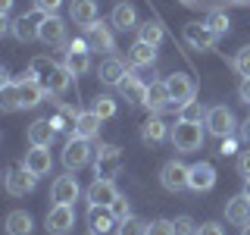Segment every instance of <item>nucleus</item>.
<instances>
[{
  "label": "nucleus",
  "instance_id": "obj_19",
  "mask_svg": "<svg viewBox=\"0 0 250 235\" xmlns=\"http://www.w3.org/2000/svg\"><path fill=\"white\" fill-rule=\"evenodd\" d=\"M166 88H169V97L175 100L178 107L188 104V100H194V94H197V88H194V82L188 78L185 72H175V75H169L166 78Z\"/></svg>",
  "mask_w": 250,
  "mask_h": 235
},
{
  "label": "nucleus",
  "instance_id": "obj_21",
  "mask_svg": "<svg viewBox=\"0 0 250 235\" xmlns=\"http://www.w3.org/2000/svg\"><path fill=\"white\" fill-rule=\"evenodd\" d=\"M25 138H28V144H31V147H50V144H53V138H57V129H53V122H50V119H35V122L28 125Z\"/></svg>",
  "mask_w": 250,
  "mask_h": 235
},
{
  "label": "nucleus",
  "instance_id": "obj_32",
  "mask_svg": "<svg viewBox=\"0 0 250 235\" xmlns=\"http://www.w3.org/2000/svg\"><path fill=\"white\" fill-rule=\"evenodd\" d=\"M128 60H131V66H153L156 63V47L144 44V41H135L131 50H128Z\"/></svg>",
  "mask_w": 250,
  "mask_h": 235
},
{
  "label": "nucleus",
  "instance_id": "obj_50",
  "mask_svg": "<svg viewBox=\"0 0 250 235\" xmlns=\"http://www.w3.org/2000/svg\"><path fill=\"white\" fill-rule=\"evenodd\" d=\"M244 194L250 198V179H244Z\"/></svg>",
  "mask_w": 250,
  "mask_h": 235
},
{
  "label": "nucleus",
  "instance_id": "obj_9",
  "mask_svg": "<svg viewBox=\"0 0 250 235\" xmlns=\"http://www.w3.org/2000/svg\"><path fill=\"white\" fill-rule=\"evenodd\" d=\"M84 223H88L91 235H109V232L116 229V223H119V219L113 216V210H109V207H100V204H88Z\"/></svg>",
  "mask_w": 250,
  "mask_h": 235
},
{
  "label": "nucleus",
  "instance_id": "obj_20",
  "mask_svg": "<svg viewBox=\"0 0 250 235\" xmlns=\"http://www.w3.org/2000/svg\"><path fill=\"white\" fill-rule=\"evenodd\" d=\"M84 194H88V204H100V207H109V204L119 198V191H116L113 179H94Z\"/></svg>",
  "mask_w": 250,
  "mask_h": 235
},
{
  "label": "nucleus",
  "instance_id": "obj_24",
  "mask_svg": "<svg viewBox=\"0 0 250 235\" xmlns=\"http://www.w3.org/2000/svg\"><path fill=\"white\" fill-rule=\"evenodd\" d=\"M169 104H172V97H169L166 82H150V85H147V97H144V107H147V110H153V113H163Z\"/></svg>",
  "mask_w": 250,
  "mask_h": 235
},
{
  "label": "nucleus",
  "instance_id": "obj_39",
  "mask_svg": "<svg viewBox=\"0 0 250 235\" xmlns=\"http://www.w3.org/2000/svg\"><path fill=\"white\" fill-rule=\"evenodd\" d=\"M231 66H234V72H238V75H244V78H250V47H241V50L234 53Z\"/></svg>",
  "mask_w": 250,
  "mask_h": 235
},
{
  "label": "nucleus",
  "instance_id": "obj_40",
  "mask_svg": "<svg viewBox=\"0 0 250 235\" xmlns=\"http://www.w3.org/2000/svg\"><path fill=\"white\" fill-rule=\"evenodd\" d=\"M172 226H175V235H197V229H200L191 216H175V219H172Z\"/></svg>",
  "mask_w": 250,
  "mask_h": 235
},
{
  "label": "nucleus",
  "instance_id": "obj_36",
  "mask_svg": "<svg viewBox=\"0 0 250 235\" xmlns=\"http://www.w3.org/2000/svg\"><path fill=\"white\" fill-rule=\"evenodd\" d=\"M116 235H147V223L138 219V216H128L116 226Z\"/></svg>",
  "mask_w": 250,
  "mask_h": 235
},
{
  "label": "nucleus",
  "instance_id": "obj_1",
  "mask_svg": "<svg viewBox=\"0 0 250 235\" xmlns=\"http://www.w3.org/2000/svg\"><path fill=\"white\" fill-rule=\"evenodd\" d=\"M28 72L38 78V82L47 88V94H66L69 85H72V72L60 63H53L50 57H35L28 66Z\"/></svg>",
  "mask_w": 250,
  "mask_h": 235
},
{
  "label": "nucleus",
  "instance_id": "obj_42",
  "mask_svg": "<svg viewBox=\"0 0 250 235\" xmlns=\"http://www.w3.org/2000/svg\"><path fill=\"white\" fill-rule=\"evenodd\" d=\"M109 210H113V216L119 219V223L131 216V207H128V198H125V194H119V198H116L113 204H109Z\"/></svg>",
  "mask_w": 250,
  "mask_h": 235
},
{
  "label": "nucleus",
  "instance_id": "obj_52",
  "mask_svg": "<svg viewBox=\"0 0 250 235\" xmlns=\"http://www.w3.org/2000/svg\"><path fill=\"white\" fill-rule=\"evenodd\" d=\"M182 3H185V6H194V3H197V0H182Z\"/></svg>",
  "mask_w": 250,
  "mask_h": 235
},
{
  "label": "nucleus",
  "instance_id": "obj_2",
  "mask_svg": "<svg viewBox=\"0 0 250 235\" xmlns=\"http://www.w3.org/2000/svg\"><path fill=\"white\" fill-rule=\"evenodd\" d=\"M172 144H175V151L182 154H194L203 147V125L200 122H188V119H178L175 129L169 132Z\"/></svg>",
  "mask_w": 250,
  "mask_h": 235
},
{
  "label": "nucleus",
  "instance_id": "obj_31",
  "mask_svg": "<svg viewBox=\"0 0 250 235\" xmlns=\"http://www.w3.org/2000/svg\"><path fill=\"white\" fill-rule=\"evenodd\" d=\"M166 135H169V125L163 119H156V116L141 125V138H144V144H160V141H166Z\"/></svg>",
  "mask_w": 250,
  "mask_h": 235
},
{
  "label": "nucleus",
  "instance_id": "obj_4",
  "mask_svg": "<svg viewBox=\"0 0 250 235\" xmlns=\"http://www.w3.org/2000/svg\"><path fill=\"white\" fill-rule=\"evenodd\" d=\"M62 66H66L75 78L91 69V47H88L84 38H75V41L66 44V60H62Z\"/></svg>",
  "mask_w": 250,
  "mask_h": 235
},
{
  "label": "nucleus",
  "instance_id": "obj_38",
  "mask_svg": "<svg viewBox=\"0 0 250 235\" xmlns=\"http://www.w3.org/2000/svg\"><path fill=\"white\" fill-rule=\"evenodd\" d=\"M207 25H209V28H213V31H216V35H219V38H222V35H225V31H229V25H231V22H229V16H225L222 10H213V13H209V16H207Z\"/></svg>",
  "mask_w": 250,
  "mask_h": 235
},
{
  "label": "nucleus",
  "instance_id": "obj_3",
  "mask_svg": "<svg viewBox=\"0 0 250 235\" xmlns=\"http://www.w3.org/2000/svg\"><path fill=\"white\" fill-rule=\"evenodd\" d=\"M203 125H207V132L216 135V138H231L234 129H238V119H234V113L229 107H209Z\"/></svg>",
  "mask_w": 250,
  "mask_h": 235
},
{
  "label": "nucleus",
  "instance_id": "obj_6",
  "mask_svg": "<svg viewBox=\"0 0 250 235\" xmlns=\"http://www.w3.org/2000/svg\"><path fill=\"white\" fill-rule=\"evenodd\" d=\"M188 176H191V166H185L182 160H169V163H163V169H160V185L166 188V191H185L188 188Z\"/></svg>",
  "mask_w": 250,
  "mask_h": 235
},
{
  "label": "nucleus",
  "instance_id": "obj_45",
  "mask_svg": "<svg viewBox=\"0 0 250 235\" xmlns=\"http://www.w3.org/2000/svg\"><path fill=\"white\" fill-rule=\"evenodd\" d=\"M197 235H225V229L219 223H203L200 229H197Z\"/></svg>",
  "mask_w": 250,
  "mask_h": 235
},
{
  "label": "nucleus",
  "instance_id": "obj_17",
  "mask_svg": "<svg viewBox=\"0 0 250 235\" xmlns=\"http://www.w3.org/2000/svg\"><path fill=\"white\" fill-rule=\"evenodd\" d=\"M50 194L57 204H75L78 194H82V185H78L75 176H57L50 185Z\"/></svg>",
  "mask_w": 250,
  "mask_h": 235
},
{
  "label": "nucleus",
  "instance_id": "obj_41",
  "mask_svg": "<svg viewBox=\"0 0 250 235\" xmlns=\"http://www.w3.org/2000/svg\"><path fill=\"white\" fill-rule=\"evenodd\" d=\"M147 235H175V226H172V219H153V223H147Z\"/></svg>",
  "mask_w": 250,
  "mask_h": 235
},
{
  "label": "nucleus",
  "instance_id": "obj_28",
  "mask_svg": "<svg viewBox=\"0 0 250 235\" xmlns=\"http://www.w3.org/2000/svg\"><path fill=\"white\" fill-rule=\"evenodd\" d=\"M100 122H104V119H100L94 110H88V113H78V122H75V132H72V135H82V138L91 141V138L100 135Z\"/></svg>",
  "mask_w": 250,
  "mask_h": 235
},
{
  "label": "nucleus",
  "instance_id": "obj_22",
  "mask_svg": "<svg viewBox=\"0 0 250 235\" xmlns=\"http://www.w3.org/2000/svg\"><path fill=\"white\" fill-rule=\"evenodd\" d=\"M225 219L231 226H247L250 223V198L247 194H234L231 201H225Z\"/></svg>",
  "mask_w": 250,
  "mask_h": 235
},
{
  "label": "nucleus",
  "instance_id": "obj_13",
  "mask_svg": "<svg viewBox=\"0 0 250 235\" xmlns=\"http://www.w3.org/2000/svg\"><path fill=\"white\" fill-rule=\"evenodd\" d=\"M44 97H47V88L31 72H25V78H19V104H22V110L38 107Z\"/></svg>",
  "mask_w": 250,
  "mask_h": 235
},
{
  "label": "nucleus",
  "instance_id": "obj_27",
  "mask_svg": "<svg viewBox=\"0 0 250 235\" xmlns=\"http://www.w3.org/2000/svg\"><path fill=\"white\" fill-rule=\"evenodd\" d=\"M125 75H128V69H125V63L119 57H106L100 63V82L104 85H119Z\"/></svg>",
  "mask_w": 250,
  "mask_h": 235
},
{
  "label": "nucleus",
  "instance_id": "obj_8",
  "mask_svg": "<svg viewBox=\"0 0 250 235\" xmlns=\"http://www.w3.org/2000/svg\"><path fill=\"white\" fill-rule=\"evenodd\" d=\"M94 169H97V179H116L122 169V154L116 144H100L97 147V163H94Z\"/></svg>",
  "mask_w": 250,
  "mask_h": 235
},
{
  "label": "nucleus",
  "instance_id": "obj_47",
  "mask_svg": "<svg viewBox=\"0 0 250 235\" xmlns=\"http://www.w3.org/2000/svg\"><path fill=\"white\" fill-rule=\"evenodd\" d=\"M219 154H234V138H222V147H219Z\"/></svg>",
  "mask_w": 250,
  "mask_h": 235
},
{
  "label": "nucleus",
  "instance_id": "obj_25",
  "mask_svg": "<svg viewBox=\"0 0 250 235\" xmlns=\"http://www.w3.org/2000/svg\"><path fill=\"white\" fill-rule=\"evenodd\" d=\"M116 88H119V94H122L125 100H128V104H144V97H147V85L141 82L138 75H131V72L125 75L122 82L116 85Z\"/></svg>",
  "mask_w": 250,
  "mask_h": 235
},
{
  "label": "nucleus",
  "instance_id": "obj_7",
  "mask_svg": "<svg viewBox=\"0 0 250 235\" xmlns=\"http://www.w3.org/2000/svg\"><path fill=\"white\" fill-rule=\"evenodd\" d=\"M88 160H91V141L82 138V135H69L66 147H62V163H66V169H82Z\"/></svg>",
  "mask_w": 250,
  "mask_h": 235
},
{
  "label": "nucleus",
  "instance_id": "obj_10",
  "mask_svg": "<svg viewBox=\"0 0 250 235\" xmlns=\"http://www.w3.org/2000/svg\"><path fill=\"white\" fill-rule=\"evenodd\" d=\"M84 41H88L91 50H104V53H113L116 50V38L113 31H109V25H104V22H91V25H84Z\"/></svg>",
  "mask_w": 250,
  "mask_h": 235
},
{
  "label": "nucleus",
  "instance_id": "obj_48",
  "mask_svg": "<svg viewBox=\"0 0 250 235\" xmlns=\"http://www.w3.org/2000/svg\"><path fill=\"white\" fill-rule=\"evenodd\" d=\"M241 138H244V144H250V116L241 122Z\"/></svg>",
  "mask_w": 250,
  "mask_h": 235
},
{
  "label": "nucleus",
  "instance_id": "obj_46",
  "mask_svg": "<svg viewBox=\"0 0 250 235\" xmlns=\"http://www.w3.org/2000/svg\"><path fill=\"white\" fill-rule=\"evenodd\" d=\"M238 97H241V100H244V104L250 107V78H244V82L238 85Z\"/></svg>",
  "mask_w": 250,
  "mask_h": 235
},
{
  "label": "nucleus",
  "instance_id": "obj_11",
  "mask_svg": "<svg viewBox=\"0 0 250 235\" xmlns=\"http://www.w3.org/2000/svg\"><path fill=\"white\" fill-rule=\"evenodd\" d=\"M35 182H38V176H35V172H28L25 166H13L10 172H6V191H10L13 198L31 194V191H35Z\"/></svg>",
  "mask_w": 250,
  "mask_h": 235
},
{
  "label": "nucleus",
  "instance_id": "obj_29",
  "mask_svg": "<svg viewBox=\"0 0 250 235\" xmlns=\"http://www.w3.org/2000/svg\"><path fill=\"white\" fill-rule=\"evenodd\" d=\"M31 229H35V219L25 210H13L6 216V235H31Z\"/></svg>",
  "mask_w": 250,
  "mask_h": 235
},
{
  "label": "nucleus",
  "instance_id": "obj_26",
  "mask_svg": "<svg viewBox=\"0 0 250 235\" xmlns=\"http://www.w3.org/2000/svg\"><path fill=\"white\" fill-rule=\"evenodd\" d=\"M109 22H113V28H119V31H131V28H138V10L131 3H116Z\"/></svg>",
  "mask_w": 250,
  "mask_h": 235
},
{
  "label": "nucleus",
  "instance_id": "obj_49",
  "mask_svg": "<svg viewBox=\"0 0 250 235\" xmlns=\"http://www.w3.org/2000/svg\"><path fill=\"white\" fill-rule=\"evenodd\" d=\"M10 10H13V0H0V13L10 16Z\"/></svg>",
  "mask_w": 250,
  "mask_h": 235
},
{
  "label": "nucleus",
  "instance_id": "obj_34",
  "mask_svg": "<svg viewBox=\"0 0 250 235\" xmlns=\"http://www.w3.org/2000/svg\"><path fill=\"white\" fill-rule=\"evenodd\" d=\"M163 38H166V31H163L160 22H141V25H138V41L160 47V44H163Z\"/></svg>",
  "mask_w": 250,
  "mask_h": 235
},
{
  "label": "nucleus",
  "instance_id": "obj_14",
  "mask_svg": "<svg viewBox=\"0 0 250 235\" xmlns=\"http://www.w3.org/2000/svg\"><path fill=\"white\" fill-rule=\"evenodd\" d=\"M47 19V13H41V10H31L28 16H19V19L13 22V35L19 38V41H35L38 38V31H41V22Z\"/></svg>",
  "mask_w": 250,
  "mask_h": 235
},
{
  "label": "nucleus",
  "instance_id": "obj_15",
  "mask_svg": "<svg viewBox=\"0 0 250 235\" xmlns=\"http://www.w3.org/2000/svg\"><path fill=\"white\" fill-rule=\"evenodd\" d=\"M38 38L47 44V47H66V22L60 19V16H47L41 22V31H38Z\"/></svg>",
  "mask_w": 250,
  "mask_h": 235
},
{
  "label": "nucleus",
  "instance_id": "obj_33",
  "mask_svg": "<svg viewBox=\"0 0 250 235\" xmlns=\"http://www.w3.org/2000/svg\"><path fill=\"white\" fill-rule=\"evenodd\" d=\"M0 104H3L6 113H13V110H22V104H19V82H13V78H3V85H0Z\"/></svg>",
  "mask_w": 250,
  "mask_h": 235
},
{
  "label": "nucleus",
  "instance_id": "obj_53",
  "mask_svg": "<svg viewBox=\"0 0 250 235\" xmlns=\"http://www.w3.org/2000/svg\"><path fill=\"white\" fill-rule=\"evenodd\" d=\"M229 3H250V0H229Z\"/></svg>",
  "mask_w": 250,
  "mask_h": 235
},
{
  "label": "nucleus",
  "instance_id": "obj_44",
  "mask_svg": "<svg viewBox=\"0 0 250 235\" xmlns=\"http://www.w3.org/2000/svg\"><path fill=\"white\" fill-rule=\"evenodd\" d=\"M238 172L244 179H250V151H241V157H238Z\"/></svg>",
  "mask_w": 250,
  "mask_h": 235
},
{
  "label": "nucleus",
  "instance_id": "obj_35",
  "mask_svg": "<svg viewBox=\"0 0 250 235\" xmlns=\"http://www.w3.org/2000/svg\"><path fill=\"white\" fill-rule=\"evenodd\" d=\"M94 113L100 116V119H113L116 116V100L109 97V94H97V97H94Z\"/></svg>",
  "mask_w": 250,
  "mask_h": 235
},
{
  "label": "nucleus",
  "instance_id": "obj_51",
  "mask_svg": "<svg viewBox=\"0 0 250 235\" xmlns=\"http://www.w3.org/2000/svg\"><path fill=\"white\" fill-rule=\"evenodd\" d=\"M241 235H250V223H247V226H241Z\"/></svg>",
  "mask_w": 250,
  "mask_h": 235
},
{
  "label": "nucleus",
  "instance_id": "obj_37",
  "mask_svg": "<svg viewBox=\"0 0 250 235\" xmlns=\"http://www.w3.org/2000/svg\"><path fill=\"white\" fill-rule=\"evenodd\" d=\"M178 119L200 122V119H207V110H203L200 100H188V104H182V113H178Z\"/></svg>",
  "mask_w": 250,
  "mask_h": 235
},
{
  "label": "nucleus",
  "instance_id": "obj_5",
  "mask_svg": "<svg viewBox=\"0 0 250 235\" xmlns=\"http://www.w3.org/2000/svg\"><path fill=\"white\" fill-rule=\"evenodd\" d=\"M44 229L50 235H69L75 229V210L72 204H53L47 210V219H44Z\"/></svg>",
  "mask_w": 250,
  "mask_h": 235
},
{
  "label": "nucleus",
  "instance_id": "obj_12",
  "mask_svg": "<svg viewBox=\"0 0 250 235\" xmlns=\"http://www.w3.org/2000/svg\"><path fill=\"white\" fill-rule=\"evenodd\" d=\"M185 41L191 47H197V50H209V47H216L219 35L207 25V22H188L185 25Z\"/></svg>",
  "mask_w": 250,
  "mask_h": 235
},
{
  "label": "nucleus",
  "instance_id": "obj_18",
  "mask_svg": "<svg viewBox=\"0 0 250 235\" xmlns=\"http://www.w3.org/2000/svg\"><path fill=\"white\" fill-rule=\"evenodd\" d=\"M22 166H25L28 172H35L38 179H41V176H47V172L53 169L50 147H31V151H25V157H22Z\"/></svg>",
  "mask_w": 250,
  "mask_h": 235
},
{
  "label": "nucleus",
  "instance_id": "obj_16",
  "mask_svg": "<svg viewBox=\"0 0 250 235\" xmlns=\"http://www.w3.org/2000/svg\"><path fill=\"white\" fill-rule=\"evenodd\" d=\"M213 185H216V169H213V163H207V160L194 163V166H191V176H188V188L200 194V191H209Z\"/></svg>",
  "mask_w": 250,
  "mask_h": 235
},
{
  "label": "nucleus",
  "instance_id": "obj_30",
  "mask_svg": "<svg viewBox=\"0 0 250 235\" xmlns=\"http://www.w3.org/2000/svg\"><path fill=\"white\" fill-rule=\"evenodd\" d=\"M50 122H53V129H57V135H60V132L72 135V132H75V122H78V110H75V107H69V104H60L57 116H53Z\"/></svg>",
  "mask_w": 250,
  "mask_h": 235
},
{
  "label": "nucleus",
  "instance_id": "obj_43",
  "mask_svg": "<svg viewBox=\"0 0 250 235\" xmlns=\"http://www.w3.org/2000/svg\"><path fill=\"white\" fill-rule=\"evenodd\" d=\"M60 6H62V0H35V10H41L47 16H57Z\"/></svg>",
  "mask_w": 250,
  "mask_h": 235
},
{
  "label": "nucleus",
  "instance_id": "obj_23",
  "mask_svg": "<svg viewBox=\"0 0 250 235\" xmlns=\"http://www.w3.org/2000/svg\"><path fill=\"white\" fill-rule=\"evenodd\" d=\"M69 19L82 28L97 22V0H69Z\"/></svg>",
  "mask_w": 250,
  "mask_h": 235
}]
</instances>
